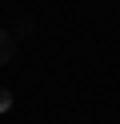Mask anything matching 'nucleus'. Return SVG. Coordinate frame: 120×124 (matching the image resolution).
Wrapping results in <instances>:
<instances>
[{
  "label": "nucleus",
  "mask_w": 120,
  "mask_h": 124,
  "mask_svg": "<svg viewBox=\"0 0 120 124\" xmlns=\"http://www.w3.org/2000/svg\"><path fill=\"white\" fill-rule=\"evenodd\" d=\"M12 60H16V36L0 28V64H12Z\"/></svg>",
  "instance_id": "1"
},
{
  "label": "nucleus",
  "mask_w": 120,
  "mask_h": 124,
  "mask_svg": "<svg viewBox=\"0 0 120 124\" xmlns=\"http://www.w3.org/2000/svg\"><path fill=\"white\" fill-rule=\"evenodd\" d=\"M4 108H12V92H4V88H0V112H4Z\"/></svg>",
  "instance_id": "2"
}]
</instances>
